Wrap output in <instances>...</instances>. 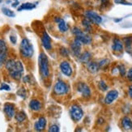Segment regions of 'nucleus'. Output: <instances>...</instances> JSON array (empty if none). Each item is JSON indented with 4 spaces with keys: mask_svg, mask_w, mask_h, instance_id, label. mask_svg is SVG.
Masks as SVG:
<instances>
[{
    "mask_svg": "<svg viewBox=\"0 0 132 132\" xmlns=\"http://www.w3.org/2000/svg\"><path fill=\"white\" fill-rule=\"evenodd\" d=\"M6 68L9 72L11 77L19 80L21 79L24 73V67L20 61H15L14 59H9L6 62Z\"/></svg>",
    "mask_w": 132,
    "mask_h": 132,
    "instance_id": "nucleus-1",
    "label": "nucleus"
},
{
    "mask_svg": "<svg viewBox=\"0 0 132 132\" xmlns=\"http://www.w3.org/2000/svg\"><path fill=\"white\" fill-rule=\"evenodd\" d=\"M20 53L22 56H24V58H31L33 55V47L32 45L30 43L27 38H24L21 41L20 43Z\"/></svg>",
    "mask_w": 132,
    "mask_h": 132,
    "instance_id": "nucleus-2",
    "label": "nucleus"
},
{
    "mask_svg": "<svg viewBox=\"0 0 132 132\" xmlns=\"http://www.w3.org/2000/svg\"><path fill=\"white\" fill-rule=\"evenodd\" d=\"M39 67H40V70H41L42 75L47 78L50 75V68H49V60L47 56L45 55L44 53H42L39 55Z\"/></svg>",
    "mask_w": 132,
    "mask_h": 132,
    "instance_id": "nucleus-3",
    "label": "nucleus"
},
{
    "mask_svg": "<svg viewBox=\"0 0 132 132\" xmlns=\"http://www.w3.org/2000/svg\"><path fill=\"white\" fill-rule=\"evenodd\" d=\"M71 117L75 122H79L84 116V112L81 107L78 105H73L70 109Z\"/></svg>",
    "mask_w": 132,
    "mask_h": 132,
    "instance_id": "nucleus-4",
    "label": "nucleus"
},
{
    "mask_svg": "<svg viewBox=\"0 0 132 132\" xmlns=\"http://www.w3.org/2000/svg\"><path fill=\"white\" fill-rule=\"evenodd\" d=\"M54 90V93L57 95H65L68 93L69 88L64 82L59 81L56 83Z\"/></svg>",
    "mask_w": 132,
    "mask_h": 132,
    "instance_id": "nucleus-5",
    "label": "nucleus"
},
{
    "mask_svg": "<svg viewBox=\"0 0 132 132\" xmlns=\"http://www.w3.org/2000/svg\"><path fill=\"white\" fill-rule=\"evenodd\" d=\"M77 90L81 93V95L84 98H88V97L91 96V89L84 82H79L77 84Z\"/></svg>",
    "mask_w": 132,
    "mask_h": 132,
    "instance_id": "nucleus-6",
    "label": "nucleus"
},
{
    "mask_svg": "<svg viewBox=\"0 0 132 132\" xmlns=\"http://www.w3.org/2000/svg\"><path fill=\"white\" fill-rule=\"evenodd\" d=\"M85 15H86V18H88L91 22L94 23V24H100L102 22L101 16L99 15L97 13L94 12V11H86Z\"/></svg>",
    "mask_w": 132,
    "mask_h": 132,
    "instance_id": "nucleus-7",
    "label": "nucleus"
},
{
    "mask_svg": "<svg viewBox=\"0 0 132 132\" xmlns=\"http://www.w3.org/2000/svg\"><path fill=\"white\" fill-rule=\"evenodd\" d=\"M81 46H82V43L76 38H75L71 45V51L75 56L79 57L80 55V53H81Z\"/></svg>",
    "mask_w": 132,
    "mask_h": 132,
    "instance_id": "nucleus-8",
    "label": "nucleus"
},
{
    "mask_svg": "<svg viewBox=\"0 0 132 132\" xmlns=\"http://www.w3.org/2000/svg\"><path fill=\"white\" fill-rule=\"evenodd\" d=\"M118 92L115 89L113 90H110V92H108V93L105 96V103L107 105H110L112 103L115 101L118 97Z\"/></svg>",
    "mask_w": 132,
    "mask_h": 132,
    "instance_id": "nucleus-9",
    "label": "nucleus"
},
{
    "mask_svg": "<svg viewBox=\"0 0 132 132\" xmlns=\"http://www.w3.org/2000/svg\"><path fill=\"white\" fill-rule=\"evenodd\" d=\"M60 69H61V71L68 77H70L72 75V72H73L72 68L68 62H62L60 64Z\"/></svg>",
    "mask_w": 132,
    "mask_h": 132,
    "instance_id": "nucleus-10",
    "label": "nucleus"
},
{
    "mask_svg": "<svg viewBox=\"0 0 132 132\" xmlns=\"http://www.w3.org/2000/svg\"><path fill=\"white\" fill-rule=\"evenodd\" d=\"M76 38L79 40V41L82 43V45H89L92 43V41H93V39H92V37L88 34L84 32H82L79 35L76 36Z\"/></svg>",
    "mask_w": 132,
    "mask_h": 132,
    "instance_id": "nucleus-11",
    "label": "nucleus"
},
{
    "mask_svg": "<svg viewBox=\"0 0 132 132\" xmlns=\"http://www.w3.org/2000/svg\"><path fill=\"white\" fill-rule=\"evenodd\" d=\"M3 110L9 118H11L15 116V106H14V105L10 104V103H6V104L4 105Z\"/></svg>",
    "mask_w": 132,
    "mask_h": 132,
    "instance_id": "nucleus-12",
    "label": "nucleus"
},
{
    "mask_svg": "<svg viewBox=\"0 0 132 132\" xmlns=\"http://www.w3.org/2000/svg\"><path fill=\"white\" fill-rule=\"evenodd\" d=\"M42 43L45 49L50 50L52 48V45H51V39L46 32H45L43 33V36L42 37Z\"/></svg>",
    "mask_w": 132,
    "mask_h": 132,
    "instance_id": "nucleus-13",
    "label": "nucleus"
},
{
    "mask_svg": "<svg viewBox=\"0 0 132 132\" xmlns=\"http://www.w3.org/2000/svg\"><path fill=\"white\" fill-rule=\"evenodd\" d=\"M112 50L115 52H122L123 50V43L120 39L114 38L113 45H112Z\"/></svg>",
    "mask_w": 132,
    "mask_h": 132,
    "instance_id": "nucleus-14",
    "label": "nucleus"
},
{
    "mask_svg": "<svg viewBox=\"0 0 132 132\" xmlns=\"http://www.w3.org/2000/svg\"><path fill=\"white\" fill-rule=\"evenodd\" d=\"M45 126H46V119L44 117H41L34 125V128L37 131H41L45 128Z\"/></svg>",
    "mask_w": 132,
    "mask_h": 132,
    "instance_id": "nucleus-15",
    "label": "nucleus"
},
{
    "mask_svg": "<svg viewBox=\"0 0 132 132\" xmlns=\"http://www.w3.org/2000/svg\"><path fill=\"white\" fill-rule=\"evenodd\" d=\"M87 68L88 71L92 74H95L96 72H98V71L100 70L99 64L95 62H91V61L87 62Z\"/></svg>",
    "mask_w": 132,
    "mask_h": 132,
    "instance_id": "nucleus-16",
    "label": "nucleus"
},
{
    "mask_svg": "<svg viewBox=\"0 0 132 132\" xmlns=\"http://www.w3.org/2000/svg\"><path fill=\"white\" fill-rule=\"evenodd\" d=\"M122 127L125 130H132V121L128 117H124L122 119Z\"/></svg>",
    "mask_w": 132,
    "mask_h": 132,
    "instance_id": "nucleus-17",
    "label": "nucleus"
},
{
    "mask_svg": "<svg viewBox=\"0 0 132 132\" xmlns=\"http://www.w3.org/2000/svg\"><path fill=\"white\" fill-rule=\"evenodd\" d=\"M123 43L126 45V50L127 52L130 54H132V37H126L122 39Z\"/></svg>",
    "mask_w": 132,
    "mask_h": 132,
    "instance_id": "nucleus-18",
    "label": "nucleus"
},
{
    "mask_svg": "<svg viewBox=\"0 0 132 132\" xmlns=\"http://www.w3.org/2000/svg\"><path fill=\"white\" fill-rule=\"evenodd\" d=\"M29 107L33 111H40L41 110V109H42V104H41V102H40L38 100H36V99H34V100H32L29 103Z\"/></svg>",
    "mask_w": 132,
    "mask_h": 132,
    "instance_id": "nucleus-19",
    "label": "nucleus"
},
{
    "mask_svg": "<svg viewBox=\"0 0 132 132\" xmlns=\"http://www.w3.org/2000/svg\"><path fill=\"white\" fill-rule=\"evenodd\" d=\"M79 61L83 62V63H87V62H88L92 58V54L90 52H88V51H85V52H84L82 54H80L79 56Z\"/></svg>",
    "mask_w": 132,
    "mask_h": 132,
    "instance_id": "nucleus-20",
    "label": "nucleus"
},
{
    "mask_svg": "<svg viewBox=\"0 0 132 132\" xmlns=\"http://www.w3.org/2000/svg\"><path fill=\"white\" fill-rule=\"evenodd\" d=\"M82 24L84 27V29L87 32H90L93 30V28H92V22L88 19L86 18L82 20Z\"/></svg>",
    "mask_w": 132,
    "mask_h": 132,
    "instance_id": "nucleus-21",
    "label": "nucleus"
},
{
    "mask_svg": "<svg viewBox=\"0 0 132 132\" xmlns=\"http://www.w3.org/2000/svg\"><path fill=\"white\" fill-rule=\"evenodd\" d=\"M36 7V5H34L33 3H23L20 6V7L18 8V11H20L22 10H32L33 8Z\"/></svg>",
    "mask_w": 132,
    "mask_h": 132,
    "instance_id": "nucleus-22",
    "label": "nucleus"
},
{
    "mask_svg": "<svg viewBox=\"0 0 132 132\" xmlns=\"http://www.w3.org/2000/svg\"><path fill=\"white\" fill-rule=\"evenodd\" d=\"M58 27H59V31L62 32H67L68 30V26L67 24V23L63 20H62V19L59 22Z\"/></svg>",
    "mask_w": 132,
    "mask_h": 132,
    "instance_id": "nucleus-23",
    "label": "nucleus"
},
{
    "mask_svg": "<svg viewBox=\"0 0 132 132\" xmlns=\"http://www.w3.org/2000/svg\"><path fill=\"white\" fill-rule=\"evenodd\" d=\"M15 119L17 122H24V120L26 119V114L24 111H20L15 115Z\"/></svg>",
    "mask_w": 132,
    "mask_h": 132,
    "instance_id": "nucleus-24",
    "label": "nucleus"
},
{
    "mask_svg": "<svg viewBox=\"0 0 132 132\" xmlns=\"http://www.w3.org/2000/svg\"><path fill=\"white\" fill-rule=\"evenodd\" d=\"M0 53L1 54H7V46L3 40L0 39Z\"/></svg>",
    "mask_w": 132,
    "mask_h": 132,
    "instance_id": "nucleus-25",
    "label": "nucleus"
},
{
    "mask_svg": "<svg viewBox=\"0 0 132 132\" xmlns=\"http://www.w3.org/2000/svg\"><path fill=\"white\" fill-rule=\"evenodd\" d=\"M2 11L3 13L7 15L8 17H15V14L14 13V11H12L11 10H10L9 8H7V7H3L2 8Z\"/></svg>",
    "mask_w": 132,
    "mask_h": 132,
    "instance_id": "nucleus-26",
    "label": "nucleus"
},
{
    "mask_svg": "<svg viewBox=\"0 0 132 132\" xmlns=\"http://www.w3.org/2000/svg\"><path fill=\"white\" fill-rule=\"evenodd\" d=\"M98 88L102 92H105V91L108 90V86L105 84V82L103 81V80H101V81L98 83Z\"/></svg>",
    "mask_w": 132,
    "mask_h": 132,
    "instance_id": "nucleus-27",
    "label": "nucleus"
},
{
    "mask_svg": "<svg viewBox=\"0 0 132 132\" xmlns=\"http://www.w3.org/2000/svg\"><path fill=\"white\" fill-rule=\"evenodd\" d=\"M118 72L120 73L122 76H125L127 75V70H126V67L123 64H120L118 66Z\"/></svg>",
    "mask_w": 132,
    "mask_h": 132,
    "instance_id": "nucleus-28",
    "label": "nucleus"
},
{
    "mask_svg": "<svg viewBox=\"0 0 132 132\" xmlns=\"http://www.w3.org/2000/svg\"><path fill=\"white\" fill-rule=\"evenodd\" d=\"M109 63H110V60L105 59H102L101 61H100L98 64H99V67L101 69V68H105V67H107L109 65Z\"/></svg>",
    "mask_w": 132,
    "mask_h": 132,
    "instance_id": "nucleus-29",
    "label": "nucleus"
},
{
    "mask_svg": "<svg viewBox=\"0 0 132 132\" xmlns=\"http://www.w3.org/2000/svg\"><path fill=\"white\" fill-rule=\"evenodd\" d=\"M7 59V54H1L0 53V67H1Z\"/></svg>",
    "mask_w": 132,
    "mask_h": 132,
    "instance_id": "nucleus-30",
    "label": "nucleus"
},
{
    "mask_svg": "<svg viewBox=\"0 0 132 132\" xmlns=\"http://www.w3.org/2000/svg\"><path fill=\"white\" fill-rule=\"evenodd\" d=\"M83 31L80 29L79 28H78V27H74L73 28H72V33L74 34L75 36H78V35H79L80 33H81Z\"/></svg>",
    "mask_w": 132,
    "mask_h": 132,
    "instance_id": "nucleus-31",
    "label": "nucleus"
},
{
    "mask_svg": "<svg viewBox=\"0 0 132 132\" xmlns=\"http://www.w3.org/2000/svg\"><path fill=\"white\" fill-rule=\"evenodd\" d=\"M49 131H50V132H59V126H57L56 124L52 125L51 127H50Z\"/></svg>",
    "mask_w": 132,
    "mask_h": 132,
    "instance_id": "nucleus-32",
    "label": "nucleus"
},
{
    "mask_svg": "<svg viewBox=\"0 0 132 132\" xmlns=\"http://www.w3.org/2000/svg\"><path fill=\"white\" fill-rule=\"evenodd\" d=\"M17 94H18L20 96L23 97V98H25V96H26V91L24 88H20L19 91L17 92Z\"/></svg>",
    "mask_w": 132,
    "mask_h": 132,
    "instance_id": "nucleus-33",
    "label": "nucleus"
},
{
    "mask_svg": "<svg viewBox=\"0 0 132 132\" xmlns=\"http://www.w3.org/2000/svg\"><path fill=\"white\" fill-rule=\"evenodd\" d=\"M114 3L116 4H122V5H128V6H130L132 5L131 3H128L127 1H126V0H113Z\"/></svg>",
    "mask_w": 132,
    "mask_h": 132,
    "instance_id": "nucleus-34",
    "label": "nucleus"
},
{
    "mask_svg": "<svg viewBox=\"0 0 132 132\" xmlns=\"http://www.w3.org/2000/svg\"><path fill=\"white\" fill-rule=\"evenodd\" d=\"M0 90H5V91H10L11 90V88L10 86L7 84H2L1 87H0Z\"/></svg>",
    "mask_w": 132,
    "mask_h": 132,
    "instance_id": "nucleus-35",
    "label": "nucleus"
},
{
    "mask_svg": "<svg viewBox=\"0 0 132 132\" xmlns=\"http://www.w3.org/2000/svg\"><path fill=\"white\" fill-rule=\"evenodd\" d=\"M60 53H61V54H62V56H64V57H67V56H68V54H69L68 50H67L65 47L61 48V50H60Z\"/></svg>",
    "mask_w": 132,
    "mask_h": 132,
    "instance_id": "nucleus-36",
    "label": "nucleus"
},
{
    "mask_svg": "<svg viewBox=\"0 0 132 132\" xmlns=\"http://www.w3.org/2000/svg\"><path fill=\"white\" fill-rule=\"evenodd\" d=\"M127 77L130 81H132V68H130L128 70V71L127 73Z\"/></svg>",
    "mask_w": 132,
    "mask_h": 132,
    "instance_id": "nucleus-37",
    "label": "nucleus"
},
{
    "mask_svg": "<svg viewBox=\"0 0 132 132\" xmlns=\"http://www.w3.org/2000/svg\"><path fill=\"white\" fill-rule=\"evenodd\" d=\"M101 5L104 7H106L110 4V0H101Z\"/></svg>",
    "mask_w": 132,
    "mask_h": 132,
    "instance_id": "nucleus-38",
    "label": "nucleus"
},
{
    "mask_svg": "<svg viewBox=\"0 0 132 132\" xmlns=\"http://www.w3.org/2000/svg\"><path fill=\"white\" fill-rule=\"evenodd\" d=\"M10 41L11 42L12 44H15L16 43V37L14 36H10Z\"/></svg>",
    "mask_w": 132,
    "mask_h": 132,
    "instance_id": "nucleus-39",
    "label": "nucleus"
},
{
    "mask_svg": "<svg viewBox=\"0 0 132 132\" xmlns=\"http://www.w3.org/2000/svg\"><path fill=\"white\" fill-rule=\"evenodd\" d=\"M128 96L130 98H132V85L129 86V88H128Z\"/></svg>",
    "mask_w": 132,
    "mask_h": 132,
    "instance_id": "nucleus-40",
    "label": "nucleus"
},
{
    "mask_svg": "<svg viewBox=\"0 0 132 132\" xmlns=\"http://www.w3.org/2000/svg\"><path fill=\"white\" fill-rule=\"evenodd\" d=\"M24 81L26 82V83H30V76H26L24 78Z\"/></svg>",
    "mask_w": 132,
    "mask_h": 132,
    "instance_id": "nucleus-41",
    "label": "nucleus"
},
{
    "mask_svg": "<svg viewBox=\"0 0 132 132\" xmlns=\"http://www.w3.org/2000/svg\"><path fill=\"white\" fill-rule=\"evenodd\" d=\"M18 4H19V2H18V1H16L15 3H14L12 4V7H17V5H18Z\"/></svg>",
    "mask_w": 132,
    "mask_h": 132,
    "instance_id": "nucleus-42",
    "label": "nucleus"
},
{
    "mask_svg": "<svg viewBox=\"0 0 132 132\" xmlns=\"http://www.w3.org/2000/svg\"><path fill=\"white\" fill-rule=\"evenodd\" d=\"M61 20H62V19H61V18H59V17H56V18L54 19V21H55V22H58V23H59V22Z\"/></svg>",
    "mask_w": 132,
    "mask_h": 132,
    "instance_id": "nucleus-43",
    "label": "nucleus"
},
{
    "mask_svg": "<svg viewBox=\"0 0 132 132\" xmlns=\"http://www.w3.org/2000/svg\"><path fill=\"white\" fill-rule=\"evenodd\" d=\"M122 20V19H118V20H114V22H119V21H121Z\"/></svg>",
    "mask_w": 132,
    "mask_h": 132,
    "instance_id": "nucleus-44",
    "label": "nucleus"
},
{
    "mask_svg": "<svg viewBox=\"0 0 132 132\" xmlns=\"http://www.w3.org/2000/svg\"><path fill=\"white\" fill-rule=\"evenodd\" d=\"M3 2V0H0V3H2Z\"/></svg>",
    "mask_w": 132,
    "mask_h": 132,
    "instance_id": "nucleus-45",
    "label": "nucleus"
},
{
    "mask_svg": "<svg viewBox=\"0 0 132 132\" xmlns=\"http://www.w3.org/2000/svg\"><path fill=\"white\" fill-rule=\"evenodd\" d=\"M15 1H17V0H15Z\"/></svg>",
    "mask_w": 132,
    "mask_h": 132,
    "instance_id": "nucleus-46",
    "label": "nucleus"
}]
</instances>
